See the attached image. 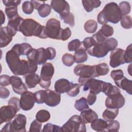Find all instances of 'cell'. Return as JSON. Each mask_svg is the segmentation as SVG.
<instances>
[{
	"mask_svg": "<svg viewBox=\"0 0 132 132\" xmlns=\"http://www.w3.org/2000/svg\"><path fill=\"white\" fill-rule=\"evenodd\" d=\"M95 77L100 76H104L107 74L109 72V68L106 63H101L94 65Z\"/></svg>",
	"mask_w": 132,
	"mask_h": 132,
	"instance_id": "30",
	"label": "cell"
},
{
	"mask_svg": "<svg viewBox=\"0 0 132 132\" xmlns=\"http://www.w3.org/2000/svg\"><path fill=\"white\" fill-rule=\"evenodd\" d=\"M96 44L95 41L92 37H88L85 38L83 41L81 42V46L86 50L91 48Z\"/></svg>",
	"mask_w": 132,
	"mask_h": 132,
	"instance_id": "46",
	"label": "cell"
},
{
	"mask_svg": "<svg viewBox=\"0 0 132 132\" xmlns=\"http://www.w3.org/2000/svg\"><path fill=\"white\" fill-rule=\"evenodd\" d=\"M8 105H10L14 106L15 108L17 109L18 111H19L21 108L20 100L18 97H11L8 101Z\"/></svg>",
	"mask_w": 132,
	"mask_h": 132,
	"instance_id": "54",
	"label": "cell"
},
{
	"mask_svg": "<svg viewBox=\"0 0 132 132\" xmlns=\"http://www.w3.org/2000/svg\"><path fill=\"white\" fill-rule=\"evenodd\" d=\"M119 109L107 108L103 112L102 117L106 121L109 122L113 120L117 117Z\"/></svg>",
	"mask_w": 132,
	"mask_h": 132,
	"instance_id": "27",
	"label": "cell"
},
{
	"mask_svg": "<svg viewBox=\"0 0 132 132\" xmlns=\"http://www.w3.org/2000/svg\"><path fill=\"white\" fill-rule=\"evenodd\" d=\"M79 117L85 124L91 123L94 120L98 118L97 113L92 109L89 108L81 111Z\"/></svg>",
	"mask_w": 132,
	"mask_h": 132,
	"instance_id": "20",
	"label": "cell"
},
{
	"mask_svg": "<svg viewBox=\"0 0 132 132\" xmlns=\"http://www.w3.org/2000/svg\"><path fill=\"white\" fill-rule=\"evenodd\" d=\"M6 61L13 74L25 75L28 73V61L20 59V55L12 49L6 53Z\"/></svg>",
	"mask_w": 132,
	"mask_h": 132,
	"instance_id": "1",
	"label": "cell"
},
{
	"mask_svg": "<svg viewBox=\"0 0 132 132\" xmlns=\"http://www.w3.org/2000/svg\"><path fill=\"white\" fill-rule=\"evenodd\" d=\"M119 122L116 120H112L108 123V127L106 131H118L120 128Z\"/></svg>",
	"mask_w": 132,
	"mask_h": 132,
	"instance_id": "48",
	"label": "cell"
},
{
	"mask_svg": "<svg viewBox=\"0 0 132 132\" xmlns=\"http://www.w3.org/2000/svg\"><path fill=\"white\" fill-rule=\"evenodd\" d=\"M71 30L69 27H66L64 29H61L60 32V40L62 41L67 40L71 36Z\"/></svg>",
	"mask_w": 132,
	"mask_h": 132,
	"instance_id": "52",
	"label": "cell"
},
{
	"mask_svg": "<svg viewBox=\"0 0 132 132\" xmlns=\"http://www.w3.org/2000/svg\"><path fill=\"white\" fill-rule=\"evenodd\" d=\"M4 5L8 7H17L20 5L21 2V1L16 0V1H12V0H3L2 1Z\"/></svg>",
	"mask_w": 132,
	"mask_h": 132,
	"instance_id": "55",
	"label": "cell"
},
{
	"mask_svg": "<svg viewBox=\"0 0 132 132\" xmlns=\"http://www.w3.org/2000/svg\"><path fill=\"white\" fill-rule=\"evenodd\" d=\"M125 102V98L120 89L114 86L112 91L106 98L105 106L107 108L119 109L124 105Z\"/></svg>",
	"mask_w": 132,
	"mask_h": 132,
	"instance_id": "5",
	"label": "cell"
},
{
	"mask_svg": "<svg viewBox=\"0 0 132 132\" xmlns=\"http://www.w3.org/2000/svg\"><path fill=\"white\" fill-rule=\"evenodd\" d=\"M131 65H132V64H131V63H130V65H129V67L130 69H129V68L127 69V71L128 72V73H129V75H130V76H131V72H130V71H131Z\"/></svg>",
	"mask_w": 132,
	"mask_h": 132,
	"instance_id": "63",
	"label": "cell"
},
{
	"mask_svg": "<svg viewBox=\"0 0 132 132\" xmlns=\"http://www.w3.org/2000/svg\"><path fill=\"white\" fill-rule=\"evenodd\" d=\"M124 51L122 48H117L111 52L109 62L111 67L116 68L121 64L125 63L124 57Z\"/></svg>",
	"mask_w": 132,
	"mask_h": 132,
	"instance_id": "11",
	"label": "cell"
},
{
	"mask_svg": "<svg viewBox=\"0 0 132 132\" xmlns=\"http://www.w3.org/2000/svg\"><path fill=\"white\" fill-rule=\"evenodd\" d=\"M45 28L47 38L52 39L60 40V32L62 28H61L60 22L59 20L54 18L49 19L46 22Z\"/></svg>",
	"mask_w": 132,
	"mask_h": 132,
	"instance_id": "7",
	"label": "cell"
},
{
	"mask_svg": "<svg viewBox=\"0 0 132 132\" xmlns=\"http://www.w3.org/2000/svg\"><path fill=\"white\" fill-rule=\"evenodd\" d=\"M60 19L63 20L64 23L68 24L71 27H73L75 25L74 16L71 12H69L68 14L61 17Z\"/></svg>",
	"mask_w": 132,
	"mask_h": 132,
	"instance_id": "47",
	"label": "cell"
},
{
	"mask_svg": "<svg viewBox=\"0 0 132 132\" xmlns=\"http://www.w3.org/2000/svg\"><path fill=\"white\" fill-rule=\"evenodd\" d=\"M71 82L67 79L61 78L56 81L54 85L55 90L61 93H64L68 91Z\"/></svg>",
	"mask_w": 132,
	"mask_h": 132,
	"instance_id": "22",
	"label": "cell"
},
{
	"mask_svg": "<svg viewBox=\"0 0 132 132\" xmlns=\"http://www.w3.org/2000/svg\"><path fill=\"white\" fill-rule=\"evenodd\" d=\"M1 131H13L12 121L11 122H8L3 127Z\"/></svg>",
	"mask_w": 132,
	"mask_h": 132,
	"instance_id": "59",
	"label": "cell"
},
{
	"mask_svg": "<svg viewBox=\"0 0 132 132\" xmlns=\"http://www.w3.org/2000/svg\"><path fill=\"white\" fill-rule=\"evenodd\" d=\"M10 95V91L5 87L1 86L0 87V97L2 98H6Z\"/></svg>",
	"mask_w": 132,
	"mask_h": 132,
	"instance_id": "57",
	"label": "cell"
},
{
	"mask_svg": "<svg viewBox=\"0 0 132 132\" xmlns=\"http://www.w3.org/2000/svg\"><path fill=\"white\" fill-rule=\"evenodd\" d=\"M121 25L124 29H130L132 27V19L130 15H126L122 17L121 20Z\"/></svg>",
	"mask_w": 132,
	"mask_h": 132,
	"instance_id": "40",
	"label": "cell"
},
{
	"mask_svg": "<svg viewBox=\"0 0 132 132\" xmlns=\"http://www.w3.org/2000/svg\"><path fill=\"white\" fill-rule=\"evenodd\" d=\"M24 19L21 18L19 15L9 20L8 21L7 26H8L10 29H11L16 34V32L19 30V28L21 23Z\"/></svg>",
	"mask_w": 132,
	"mask_h": 132,
	"instance_id": "29",
	"label": "cell"
},
{
	"mask_svg": "<svg viewBox=\"0 0 132 132\" xmlns=\"http://www.w3.org/2000/svg\"><path fill=\"white\" fill-rule=\"evenodd\" d=\"M56 55L55 49L52 47H48L46 49L40 47L38 49L32 48L27 54V58L28 61L36 63L37 64H44L47 60H53Z\"/></svg>",
	"mask_w": 132,
	"mask_h": 132,
	"instance_id": "4",
	"label": "cell"
},
{
	"mask_svg": "<svg viewBox=\"0 0 132 132\" xmlns=\"http://www.w3.org/2000/svg\"><path fill=\"white\" fill-rule=\"evenodd\" d=\"M10 85L14 92L18 94H22L27 91V88L23 83L22 79L17 76H12L10 78Z\"/></svg>",
	"mask_w": 132,
	"mask_h": 132,
	"instance_id": "17",
	"label": "cell"
},
{
	"mask_svg": "<svg viewBox=\"0 0 132 132\" xmlns=\"http://www.w3.org/2000/svg\"><path fill=\"white\" fill-rule=\"evenodd\" d=\"M63 131L81 132L86 131L85 124L82 122L79 116L73 115L62 126Z\"/></svg>",
	"mask_w": 132,
	"mask_h": 132,
	"instance_id": "6",
	"label": "cell"
},
{
	"mask_svg": "<svg viewBox=\"0 0 132 132\" xmlns=\"http://www.w3.org/2000/svg\"><path fill=\"white\" fill-rule=\"evenodd\" d=\"M41 127L42 124L41 122L38 121L37 119L34 120L30 126L29 131H36L39 132L41 131Z\"/></svg>",
	"mask_w": 132,
	"mask_h": 132,
	"instance_id": "51",
	"label": "cell"
},
{
	"mask_svg": "<svg viewBox=\"0 0 132 132\" xmlns=\"http://www.w3.org/2000/svg\"><path fill=\"white\" fill-rule=\"evenodd\" d=\"M105 81L93 78L88 79L84 85L83 90L86 91L90 90V92L95 94H98L102 91Z\"/></svg>",
	"mask_w": 132,
	"mask_h": 132,
	"instance_id": "10",
	"label": "cell"
},
{
	"mask_svg": "<svg viewBox=\"0 0 132 132\" xmlns=\"http://www.w3.org/2000/svg\"><path fill=\"white\" fill-rule=\"evenodd\" d=\"M10 76L7 75H2L0 76V85L1 86H6L10 84Z\"/></svg>",
	"mask_w": 132,
	"mask_h": 132,
	"instance_id": "56",
	"label": "cell"
},
{
	"mask_svg": "<svg viewBox=\"0 0 132 132\" xmlns=\"http://www.w3.org/2000/svg\"><path fill=\"white\" fill-rule=\"evenodd\" d=\"M5 11L9 20L19 15V14L18 13L17 7H6Z\"/></svg>",
	"mask_w": 132,
	"mask_h": 132,
	"instance_id": "42",
	"label": "cell"
},
{
	"mask_svg": "<svg viewBox=\"0 0 132 132\" xmlns=\"http://www.w3.org/2000/svg\"><path fill=\"white\" fill-rule=\"evenodd\" d=\"M88 53L92 56L96 58H103L106 56L109 52L105 43L96 44L87 50Z\"/></svg>",
	"mask_w": 132,
	"mask_h": 132,
	"instance_id": "14",
	"label": "cell"
},
{
	"mask_svg": "<svg viewBox=\"0 0 132 132\" xmlns=\"http://www.w3.org/2000/svg\"><path fill=\"white\" fill-rule=\"evenodd\" d=\"M39 84L42 88L44 89H47L51 85V81H44L40 80Z\"/></svg>",
	"mask_w": 132,
	"mask_h": 132,
	"instance_id": "60",
	"label": "cell"
},
{
	"mask_svg": "<svg viewBox=\"0 0 132 132\" xmlns=\"http://www.w3.org/2000/svg\"><path fill=\"white\" fill-rule=\"evenodd\" d=\"M22 10L26 14H30L34 10V6L31 1H25L22 4Z\"/></svg>",
	"mask_w": 132,
	"mask_h": 132,
	"instance_id": "43",
	"label": "cell"
},
{
	"mask_svg": "<svg viewBox=\"0 0 132 132\" xmlns=\"http://www.w3.org/2000/svg\"><path fill=\"white\" fill-rule=\"evenodd\" d=\"M74 106L75 108L79 111H82L84 110L89 108L87 99L84 97H82L76 100Z\"/></svg>",
	"mask_w": 132,
	"mask_h": 132,
	"instance_id": "34",
	"label": "cell"
},
{
	"mask_svg": "<svg viewBox=\"0 0 132 132\" xmlns=\"http://www.w3.org/2000/svg\"><path fill=\"white\" fill-rule=\"evenodd\" d=\"M51 6L55 11L59 14L60 18L70 12L69 4L64 0L51 1Z\"/></svg>",
	"mask_w": 132,
	"mask_h": 132,
	"instance_id": "13",
	"label": "cell"
},
{
	"mask_svg": "<svg viewBox=\"0 0 132 132\" xmlns=\"http://www.w3.org/2000/svg\"><path fill=\"white\" fill-rule=\"evenodd\" d=\"M24 78L26 85L29 89L35 88L40 80V77L35 73H27L24 76Z\"/></svg>",
	"mask_w": 132,
	"mask_h": 132,
	"instance_id": "21",
	"label": "cell"
},
{
	"mask_svg": "<svg viewBox=\"0 0 132 132\" xmlns=\"http://www.w3.org/2000/svg\"><path fill=\"white\" fill-rule=\"evenodd\" d=\"M36 102L38 104L44 103L46 91V90H39L34 93Z\"/></svg>",
	"mask_w": 132,
	"mask_h": 132,
	"instance_id": "38",
	"label": "cell"
},
{
	"mask_svg": "<svg viewBox=\"0 0 132 132\" xmlns=\"http://www.w3.org/2000/svg\"><path fill=\"white\" fill-rule=\"evenodd\" d=\"M97 28V22L93 20H89L87 21L84 24V29L85 31L89 34L94 33Z\"/></svg>",
	"mask_w": 132,
	"mask_h": 132,
	"instance_id": "32",
	"label": "cell"
},
{
	"mask_svg": "<svg viewBox=\"0 0 132 132\" xmlns=\"http://www.w3.org/2000/svg\"><path fill=\"white\" fill-rule=\"evenodd\" d=\"M110 76L115 82L121 79L124 77V74L121 69L114 70L111 72Z\"/></svg>",
	"mask_w": 132,
	"mask_h": 132,
	"instance_id": "49",
	"label": "cell"
},
{
	"mask_svg": "<svg viewBox=\"0 0 132 132\" xmlns=\"http://www.w3.org/2000/svg\"><path fill=\"white\" fill-rule=\"evenodd\" d=\"M32 46L27 43H22L21 44H15L11 49L16 52L20 56L26 55L32 50Z\"/></svg>",
	"mask_w": 132,
	"mask_h": 132,
	"instance_id": "23",
	"label": "cell"
},
{
	"mask_svg": "<svg viewBox=\"0 0 132 132\" xmlns=\"http://www.w3.org/2000/svg\"><path fill=\"white\" fill-rule=\"evenodd\" d=\"M45 26L41 25L32 19H26L19 26L18 31L22 33L25 37L36 36L41 39H46Z\"/></svg>",
	"mask_w": 132,
	"mask_h": 132,
	"instance_id": "3",
	"label": "cell"
},
{
	"mask_svg": "<svg viewBox=\"0 0 132 132\" xmlns=\"http://www.w3.org/2000/svg\"><path fill=\"white\" fill-rule=\"evenodd\" d=\"M31 2V3L33 4L34 6V8L36 10H38V8L40 7V6L41 5H42V4L44 3V1H34V0H31L30 1Z\"/></svg>",
	"mask_w": 132,
	"mask_h": 132,
	"instance_id": "61",
	"label": "cell"
},
{
	"mask_svg": "<svg viewBox=\"0 0 132 132\" xmlns=\"http://www.w3.org/2000/svg\"><path fill=\"white\" fill-rule=\"evenodd\" d=\"M92 129L97 131H106L108 122L102 119H96L91 123Z\"/></svg>",
	"mask_w": 132,
	"mask_h": 132,
	"instance_id": "24",
	"label": "cell"
},
{
	"mask_svg": "<svg viewBox=\"0 0 132 132\" xmlns=\"http://www.w3.org/2000/svg\"><path fill=\"white\" fill-rule=\"evenodd\" d=\"M20 104L21 108L24 111H28L32 108L36 102L35 94L26 91L21 94Z\"/></svg>",
	"mask_w": 132,
	"mask_h": 132,
	"instance_id": "9",
	"label": "cell"
},
{
	"mask_svg": "<svg viewBox=\"0 0 132 132\" xmlns=\"http://www.w3.org/2000/svg\"><path fill=\"white\" fill-rule=\"evenodd\" d=\"M118 6L120 8L122 16L124 15H126V14L129 13V12H130L131 6L130 4L128 2H121L119 4V5Z\"/></svg>",
	"mask_w": 132,
	"mask_h": 132,
	"instance_id": "39",
	"label": "cell"
},
{
	"mask_svg": "<svg viewBox=\"0 0 132 132\" xmlns=\"http://www.w3.org/2000/svg\"><path fill=\"white\" fill-rule=\"evenodd\" d=\"M80 85L78 84H73L71 82L70 86L67 91V93L71 97H75L77 96L80 92Z\"/></svg>",
	"mask_w": 132,
	"mask_h": 132,
	"instance_id": "35",
	"label": "cell"
},
{
	"mask_svg": "<svg viewBox=\"0 0 132 132\" xmlns=\"http://www.w3.org/2000/svg\"><path fill=\"white\" fill-rule=\"evenodd\" d=\"M11 29L8 26H5L1 28L0 31V40H1V47H4L7 46L12 41V38L15 35Z\"/></svg>",
	"mask_w": 132,
	"mask_h": 132,
	"instance_id": "15",
	"label": "cell"
},
{
	"mask_svg": "<svg viewBox=\"0 0 132 132\" xmlns=\"http://www.w3.org/2000/svg\"><path fill=\"white\" fill-rule=\"evenodd\" d=\"M43 132H56V131H63L62 127L54 125L52 123H47L44 125L43 130Z\"/></svg>",
	"mask_w": 132,
	"mask_h": 132,
	"instance_id": "37",
	"label": "cell"
},
{
	"mask_svg": "<svg viewBox=\"0 0 132 132\" xmlns=\"http://www.w3.org/2000/svg\"><path fill=\"white\" fill-rule=\"evenodd\" d=\"M62 61L67 67H71L75 62L74 56L69 53H65L62 57Z\"/></svg>",
	"mask_w": 132,
	"mask_h": 132,
	"instance_id": "41",
	"label": "cell"
},
{
	"mask_svg": "<svg viewBox=\"0 0 132 132\" xmlns=\"http://www.w3.org/2000/svg\"><path fill=\"white\" fill-rule=\"evenodd\" d=\"M116 85L120 88L126 91L129 94L131 95L132 91V81L127 79L126 77L124 76L120 80L114 82Z\"/></svg>",
	"mask_w": 132,
	"mask_h": 132,
	"instance_id": "25",
	"label": "cell"
},
{
	"mask_svg": "<svg viewBox=\"0 0 132 132\" xmlns=\"http://www.w3.org/2000/svg\"><path fill=\"white\" fill-rule=\"evenodd\" d=\"M19 111L14 106L8 105L7 106H4L1 107V122L2 124L4 122H8L10 121L15 116Z\"/></svg>",
	"mask_w": 132,
	"mask_h": 132,
	"instance_id": "12",
	"label": "cell"
},
{
	"mask_svg": "<svg viewBox=\"0 0 132 132\" xmlns=\"http://www.w3.org/2000/svg\"><path fill=\"white\" fill-rule=\"evenodd\" d=\"M74 73L82 78H91L95 77L94 66L78 64L75 66L73 70Z\"/></svg>",
	"mask_w": 132,
	"mask_h": 132,
	"instance_id": "8",
	"label": "cell"
},
{
	"mask_svg": "<svg viewBox=\"0 0 132 132\" xmlns=\"http://www.w3.org/2000/svg\"><path fill=\"white\" fill-rule=\"evenodd\" d=\"M46 94L44 103L48 106L55 107L58 105L61 101L60 94L55 90L46 89Z\"/></svg>",
	"mask_w": 132,
	"mask_h": 132,
	"instance_id": "16",
	"label": "cell"
},
{
	"mask_svg": "<svg viewBox=\"0 0 132 132\" xmlns=\"http://www.w3.org/2000/svg\"><path fill=\"white\" fill-rule=\"evenodd\" d=\"M92 37L93 38L96 44H101L105 42L107 38L105 37L102 34H101L98 31L93 35Z\"/></svg>",
	"mask_w": 132,
	"mask_h": 132,
	"instance_id": "53",
	"label": "cell"
},
{
	"mask_svg": "<svg viewBox=\"0 0 132 132\" xmlns=\"http://www.w3.org/2000/svg\"><path fill=\"white\" fill-rule=\"evenodd\" d=\"M1 25H2L5 22V14L2 10H1Z\"/></svg>",
	"mask_w": 132,
	"mask_h": 132,
	"instance_id": "62",
	"label": "cell"
},
{
	"mask_svg": "<svg viewBox=\"0 0 132 132\" xmlns=\"http://www.w3.org/2000/svg\"><path fill=\"white\" fill-rule=\"evenodd\" d=\"M54 74V67L50 62L44 63L40 72V80L44 81H51V79Z\"/></svg>",
	"mask_w": 132,
	"mask_h": 132,
	"instance_id": "19",
	"label": "cell"
},
{
	"mask_svg": "<svg viewBox=\"0 0 132 132\" xmlns=\"http://www.w3.org/2000/svg\"><path fill=\"white\" fill-rule=\"evenodd\" d=\"M98 31L106 38L112 36L114 33L113 27L108 24L103 25Z\"/></svg>",
	"mask_w": 132,
	"mask_h": 132,
	"instance_id": "36",
	"label": "cell"
},
{
	"mask_svg": "<svg viewBox=\"0 0 132 132\" xmlns=\"http://www.w3.org/2000/svg\"><path fill=\"white\" fill-rule=\"evenodd\" d=\"M122 17L120 8L116 3L110 2L104 6L103 9L98 14L97 22L102 25L108 22L117 24Z\"/></svg>",
	"mask_w": 132,
	"mask_h": 132,
	"instance_id": "2",
	"label": "cell"
},
{
	"mask_svg": "<svg viewBox=\"0 0 132 132\" xmlns=\"http://www.w3.org/2000/svg\"><path fill=\"white\" fill-rule=\"evenodd\" d=\"M81 2L84 9L88 12L92 11L94 8L99 7L101 5V2L99 0H82Z\"/></svg>",
	"mask_w": 132,
	"mask_h": 132,
	"instance_id": "28",
	"label": "cell"
},
{
	"mask_svg": "<svg viewBox=\"0 0 132 132\" xmlns=\"http://www.w3.org/2000/svg\"><path fill=\"white\" fill-rule=\"evenodd\" d=\"M13 131H26V117L23 114L19 113L15 116L14 119L12 121Z\"/></svg>",
	"mask_w": 132,
	"mask_h": 132,
	"instance_id": "18",
	"label": "cell"
},
{
	"mask_svg": "<svg viewBox=\"0 0 132 132\" xmlns=\"http://www.w3.org/2000/svg\"><path fill=\"white\" fill-rule=\"evenodd\" d=\"M96 101V94L90 92V93L88 94L87 98V101L88 104L89 105L91 106L95 103Z\"/></svg>",
	"mask_w": 132,
	"mask_h": 132,
	"instance_id": "58",
	"label": "cell"
},
{
	"mask_svg": "<svg viewBox=\"0 0 132 132\" xmlns=\"http://www.w3.org/2000/svg\"><path fill=\"white\" fill-rule=\"evenodd\" d=\"M105 43L109 51H112L116 49L118 44L117 40L113 38H107L105 41Z\"/></svg>",
	"mask_w": 132,
	"mask_h": 132,
	"instance_id": "44",
	"label": "cell"
},
{
	"mask_svg": "<svg viewBox=\"0 0 132 132\" xmlns=\"http://www.w3.org/2000/svg\"><path fill=\"white\" fill-rule=\"evenodd\" d=\"M81 42L78 39L71 40L68 44V48L69 51H76L81 46Z\"/></svg>",
	"mask_w": 132,
	"mask_h": 132,
	"instance_id": "45",
	"label": "cell"
},
{
	"mask_svg": "<svg viewBox=\"0 0 132 132\" xmlns=\"http://www.w3.org/2000/svg\"><path fill=\"white\" fill-rule=\"evenodd\" d=\"M74 57L75 62L77 63H84L87 60L88 54L86 50L81 46V44L80 48L75 51Z\"/></svg>",
	"mask_w": 132,
	"mask_h": 132,
	"instance_id": "26",
	"label": "cell"
},
{
	"mask_svg": "<svg viewBox=\"0 0 132 132\" xmlns=\"http://www.w3.org/2000/svg\"><path fill=\"white\" fill-rule=\"evenodd\" d=\"M124 57L125 63H131L132 61V44H129L124 51Z\"/></svg>",
	"mask_w": 132,
	"mask_h": 132,
	"instance_id": "50",
	"label": "cell"
},
{
	"mask_svg": "<svg viewBox=\"0 0 132 132\" xmlns=\"http://www.w3.org/2000/svg\"><path fill=\"white\" fill-rule=\"evenodd\" d=\"M52 7L48 4L43 3L40 6L38 9L39 15L42 18L47 17L51 13Z\"/></svg>",
	"mask_w": 132,
	"mask_h": 132,
	"instance_id": "33",
	"label": "cell"
},
{
	"mask_svg": "<svg viewBox=\"0 0 132 132\" xmlns=\"http://www.w3.org/2000/svg\"><path fill=\"white\" fill-rule=\"evenodd\" d=\"M51 118V114L48 111L42 109L38 111L36 114V119L41 123H44L47 122L50 120Z\"/></svg>",
	"mask_w": 132,
	"mask_h": 132,
	"instance_id": "31",
	"label": "cell"
}]
</instances>
